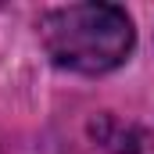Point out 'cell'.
<instances>
[{
  "mask_svg": "<svg viewBox=\"0 0 154 154\" xmlns=\"http://www.w3.org/2000/svg\"><path fill=\"white\" fill-rule=\"evenodd\" d=\"M43 43L61 68L100 75L129 57L136 32L115 4H68L43 18Z\"/></svg>",
  "mask_w": 154,
  "mask_h": 154,
  "instance_id": "1",
  "label": "cell"
}]
</instances>
